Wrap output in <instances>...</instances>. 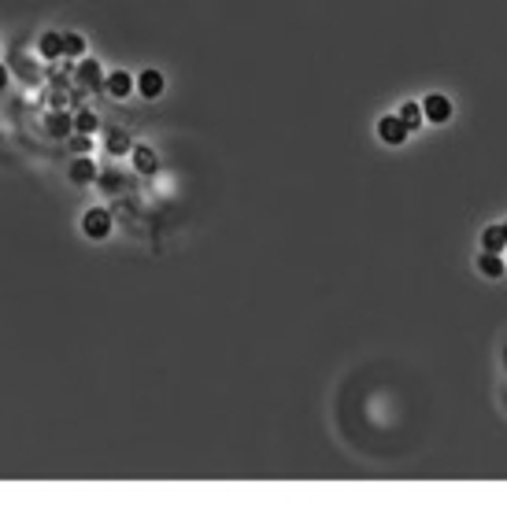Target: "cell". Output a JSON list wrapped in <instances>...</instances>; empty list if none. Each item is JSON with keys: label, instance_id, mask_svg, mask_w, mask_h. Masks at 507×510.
I'll return each mask as SVG.
<instances>
[{"label": "cell", "instance_id": "1", "mask_svg": "<svg viewBox=\"0 0 507 510\" xmlns=\"http://www.w3.org/2000/svg\"><path fill=\"white\" fill-rule=\"evenodd\" d=\"M82 233L89 237V241H104V237L112 233V211L89 208V211L82 215Z\"/></svg>", "mask_w": 507, "mask_h": 510}, {"label": "cell", "instance_id": "2", "mask_svg": "<svg viewBox=\"0 0 507 510\" xmlns=\"http://www.w3.org/2000/svg\"><path fill=\"white\" fill-rule=\"evenodd\" d=\"M377 137H382L385 145H404V140L411 137V129L404 126L400 115H385L382 122H377Z\"/></svg>", "mask_w": 507, "mask_h": 510}, {"label": "cell", "instance_id": "3", "mask_svg": "<svg viewBox=\"0 0 507 510\" xmlns=\"http://www.w3.org/2000/svg\"><path fill=\"white\" fill-rule=\"evenodd\" d=\"M423 115L429 118V122H448V118H452V104H448V96H441V93L426 96V100H423Z\"/></svg>", "mask_w": 507, "mask_h": 510}, {"label": "cell", "instance_id": "4", "mask_svg": "<svg viewBox=\"0 0 507 510\" xmlns=\"http://www.w3.org/2000/svg\"><path fill=\"white\" fill-rule=\"evenodd\" d=\"M137 89H141V96H145V100H156V96L163 93V74H159V71H152V67H148V71H141V74H137Z\"/></svg>", "mask_w": 507, "mask_h": 510}, {"label": "cell", "instance_id": "5", "mask_svg": "<svg viewBox=\"0 0 507 510\" xmlns=\"http://www.w3.org/2000/svg\"><path fill=\"white\" fill-rule=\"evenodd\" d=\"M104 89L112 93L115 100H123V96L134 89V78H130L126 71H115V74H107V78H104Z\"/></svg>", "mask_w": 507, "mask_h": 510}, {"label": "cell", "instance_id": "6", "mask_svg": "<svg viewBox=\"0 0 507 510\" xmlns=\"http://www.w3.org/2000/svg\"><path fill=\"white\" fill-rule=\"evenodd\" d=\"M481 248H485V252L504 255V252H507V233H504V226H489V230L481 233Z\"/></svg>", "mask_w": 507, "mask_h": 510}, {"label": "cell", "instance_id": "7", "mask_svg": "<svg viewBox=\"0 0 507 510\" xmlns=\"http://www.w3.org/2000/svg\"><path fill=\"white\" fill-rule=\"evenodd\" d=\"M45 129H48L52 137H71V134H74V118L63 115V111H52V115L45 118Z\"/></svg>", "mask_w": 507, "mask_h": 510}, {"label": "cell", "instance_id": "8", "mask_svg": "<svg viewBox=\"0 0 507 510\" xmlns=\"http://www.w3.org/2000/svg\"><path fill=\"white\" fill-rule=\"evenodd\" d=\"M78 82H82V85H89V89H100V85H104L100 63H96V60H82V67H78Z\"/></svg>", "mask_w": 507, "mask_h": 510}, {"label": "cell", "instance_id": "9", "mask_svg": "<svg viewBox=\"0 0 507 510\" xmlns=\"http://www.w3.org/2000/svg\"><path fill=\"white\" fill-rule=\"evenodd\" d=\"M134 167L137 170H141V174H156V170H159V159H156V152L152 148H134Z\"/></svg>", "mask_w": 507, "mask_h": 510}, {"label": "cell", "instance_id": "10", "mask_svg": "<svg viewBox=\"0 0 507 510\" xmlns=\"http://www.w3.org/2000/svg\"><path fill=\"white\" fill-rule=\"evenodd\" d=\"M96 178V167H93V163L89 159H74V167H71V181H74V185H89V181Z\"/></svg>", "mask_w": 507, "mask_h": 510}, {"label": "cell", "instance_id": "11", "mask_svg": "<svg viewBox=\"0 0 507 510\" xmlns=\"http://www.w3.org/2000/svg\"><path fill=\"white\" fill-rule=\"evenodd\" d=\"M37 48H41V56H45V60H56V56H63V37L48 30V34H41Z\"/></svg>", "mask_w": 507, "mask_h": 510}, {"label": "cell", "instance_id": "12", "mask_svg": "<svg viewBox=\"0 0 507 510\" xmlns=\"http://www.w3.org/2000/svg\"><path fill=\"white\" fill-rule=\"evenodd\" d=\"M478 270H481L485 277H500V274H504V259L496 255V252H485V255L478 259Z\"/></svg>", "mask_w": 507, "mask_h": 510}, {"label": "cell", "instance_id": "13", "mask_svg": "<svg viewBox=\"0 0 507 510\" xmlns=\"http://www.w3.org/2000/svg\"><path fill=\"white\" fill-rule=\"evenodd\" d=\"M400 118H404L407 129H418V126H423V118H426V115H423V104H415V100L404 104V107H400Z\"/></svg>", "mask_w": 507, "mask_h": 510}, {"label": "cell", "instance_id": "14", "mask_svg": "<svg viewBox=\"0 0 507 510\" xmlns=\"http://www.w3.org/2000/svg\"><path fill=\"white\" fill-rule=\"evenodd\" d=\"M82 52H85L82 34H63V56H82Z\"/></svg>", "mask_w": 507, "mask_h": 510}, {"label": "cell", "instance_id": "15", "mask_svg": "<svg viewBox=\"0 0 507 510\" xmlns=\"http://www.w3.org/2000/svg\"><path fill=\"white\" fill-rule=\"evenodd\" d=\"M96 126H100V122H96L93 111H78V115H74V134H93Z\"/></svg>", "mask_w": 507, "mask_h": 510}, {"label": "cell", "instance_id": "16", "mask_svg": "<svg viewBox=\"0 0 507 510\" xmlns=\"http://www.w3.org/2000/svg\"><path fill=\"white\" fill-rule=\"evenodd\" d=\"M126 148H130V137H126V134H118V129H115L112 140H107V152H112V156H118V152H126Z\"/></svg>", "mask_w": 507, "mask_h": 510}, {"label": "cell", "instance_id": "17", "mask_svg": "<svg viewBox=\"0 0 507 510\" xmlns=\"http://www.w3.org/2000/svg\"><path fill=\"white\" fill-rule=\"evenodd\" d=\"M71 148L78 152V156H85V152L93 148V137H89V134H74V137H71Z\"/></svg>", "mask_w": 507, "mask_h": 510}, {"label": "cell", "instance_id": "18", "mask_svg": "<svg viewBox=\"0 0 507 510\" xmlns=\"http://www.w3.org/2000/svg\"><path fill=\"white\" fill-rule=\"evenodd\" d=\"M4 85H8V71L0 67V89H4Z\"/></svg>", "mask_w": 507, "mask_h": 510}, {"label": "cell", "instance_id": "19", "mask_svg": "<svg viewBox=\"0 0 507 510\" xmlns=\"http://www.w3.org/2000/svg\"><path fill=\"white\" fill-rule=\"evenodd\" d=\"M504 233H507V222H504Z\"/></svg>", "mask_w": 507, "mask_h": 510}]
</instances>
